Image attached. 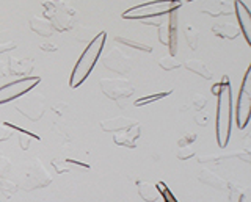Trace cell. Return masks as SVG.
<instances>
[{"instance_id": "obj_29", "label": "cell", "mask_w": 251, "mask_h": 202, "mask_svg": "<svg viewBox=\"0 0 251 202\" xmlns=\"http://www.w3.org/2000/svg\"><path fill=\"white\" fill-rule=\"evenodd\" d=\"M159 66L163 71H175V69L180 67V63L173 55H167V57L159 58Z\"/></svg>"}, {"instance_id": "obj_19", "label": "cell", "mask_w": 251, "mask_h": 202, "mask_svg": "<svg viewBox=\"0 0 251 202\" xmlns=\"http://www.w3.org/2000/svg\"><path fill=\"white\" fill-rule=\"evenodd\" d=\"M137 190H138L140 198L145 202H157V199L160 198V193L157 190V186L151 182L137 180Z\"/></svg>"}, {"instance_id": "obj_34", "label": "cell", "mask_w": 251, "mask_h": 202, "mask_svg": "<svg viewBox=\"0 0 251 202\" xmlns=\"http://www.w3.org/2000/svg\"><path fill=\"white\" fill-rule=\"evenodd\" d=\"M193 119H195L196 124H198V126L204 127V126H207V124H209L210 114L207 112H204V110H200V112H196V114L193 116Z\"/></svg>"}, {"instance_id": "obj_2", "label": "cell", "mask_w": 251, "mask_h": 202, "mask_svg": "<svg viewBox=\"0 0 251 202\" xmlns=\"http://www.w3.org/2000/svg\"><path fill=\"white\" fill-rule=\"evenodd\" d=\"M222 88L218 91L217 102V143L218 146L226 147L229 143L231 135V121H232V92L227 75H223Z\"/></svg>"}, {"instance_id": "obj_20", "label": "cell", "mask_w": 251, "mask_h": 202, "mask_svg": "<svg viewBox=\"0 0 251 202\" xmlns=\"http://www.w3.org/2000/svg\"><path fill=\"white\" fill-rule=\"evenodd\" d=\"M30 28L43 38H50L55 32L49 21L46 18H38V16H33L30 19Z\"/></svg>"}, {"instance_id": "obj_24", "label": "cell", "mask_w": 251, "mask_h": 202, "mask_svg": "<svg viewBox=\"0 0 251 202\" xmlns=\"http://www.w3.org/2000/svg\"><path fill=\"white\" fill-rule=\"evenodd\" d=\"M239 151H232V152H214V154H207V155H198V161L200 163H220L225 158H231V157H237Z\"/></svg>"}, {"instance_id": "obj_7", "label": "cell", "mask_w": 251, "mask_h": 202, "mask_svg": "<svg viewBox=\"0 0 251 202\" xmlns=\"http://www.w3.org/2000/svg\"><path fill=\"white\" fill-rule=\"evenodd\" d=\"M39 82H41V77H22V79L0 87V105L25 96Z\"/></svg>"}, {"instance_id": "obj_4", "label": "cell", "mask_w": 251, "mask_h": 202, "mask_svg": "<svg viewBox=\"0 0 251 202\" xmlns=\"http://www.w3.org/2000/svg\"><path fill=\"white\" fill-rule=\"evenodd\" d=\"M182 2L180 0H154V2H146L143 5L132 6L123 13V19H148L157 18L162 14H168L170 11H176L180 8Z\"/></svg>"}, {"instance_id": "obj_23", "label": "cell", "mask_w": 251, "mask_h": 202, "mask_svg": "<svg viewBox=\"0 0 251 202\" xmlns=\"http://www.w3.org/2000/svg\"><path fill=\"white\" fill-rule=\"evenodd\" d=\"M229 188V202H247V188L240 183H227Z\"/></svg>"}, {"instance_id": "obj_36", "label": "cell", "mask_w": 251, "mask_h": 202, "mask_svg": "<svg viewBox=\"0 0 251 202\" xmlns=\"http://www.w3.org/2000/svg\"><path fill=\"white\" fill-rule=\"evenodd\" d=\"M11 171V161L6 157H0V177H5Z\"/></svg>"}, {"instance_id": "obj_21", "label": "cell", "mask_w": 251, "mask_h": 202, "mask_svg": "<svg viewBox=\"0 0 251 202\" xmlns=\"http://www.w3.org/2000/svg\"><path fill=\"white\" fill-rule=\"evenodd\" d=\"M212 33L222 40H235L240 35V28L235 24H218L212 27Z\"/></svg>"}, {"instance_id": "obj_9", "label": "cell", "mask_w": 251, "mask_h": 202, "mask_svg": "<svg viewBox=\"0 0 251 202\" xmlns=\"http://www.w3.org/2000/svg\"><path fill=\"white\" fill-rule=\"evenodd\" d=\"M99 87L102 92L112 100L127 99L135 92V87L129 79H100Z\"/></svg>"}, {"instance_id": "obj_25", "label": "cell", "mask_w": 251, "mask_h": 202, "mask_svg": "<svg viewBox=\"0 0 251 202\" xmlns=\"http://www.w3.org/2000/svg\"><path fill=\"white\" fill-rule=\"evenodd\" d=\"M5 126H6V127H11V130H18V132H21L19 144H21V147H22L24 151H27L28 147H30V141H31V139H38V141H39V136L35 135V134H30V132L24 130V129H21V127H18V126H13V124H10V122H5Z\"/></svg>"}, {"instance_id": "obj_13", "label": "cell", "mask_w": 251, "mask_h": 202, "mask_svg": "<svg viewBox=\"0 0 251 202\" xmlns=\"http://www.w3.org/2000/svg\"><path fill=\"white\" fill-rule=\"evenodd\" d=\"M33 61L25 58H8L6 60V74L18 75V77H28L33 71Z\"/></svg>"}, {"instance_id": "obj_38", "label": "cell", "mask_w": 251, "mask_h": 202, "mask_svg": "<svg viewBox=\"0 0 251 202\" xmlns=\"http://www.w3.org/2000/svg\"><path fill=\"white\" fill-rule=\"evenodd\" d=\"M16 41H8V43H2L0 44V53H3V52H8V50H13L16 49Z\"/></svg>"}, {"instance_id": "obj_30", "label": "cell", "mask_w": 251, "mask_h": 202, "mask_svg": "<svg viewBox=\"0 0 251 202\" xmlns=\"http://www.w3.org/2000/svg\"><path fill=\"white\" fill-rule=\"evenodd\" d=\"M171 94V90H167L165 92H157V94H152V96H146V97H141L138 100H135L133 102V105L135 107H141V105H146V104H151V102H155V100H160L163 97H167Z\"/></svg>"}, {"instance_id": "obj_18", "label": "cell", "mask_w": 251, "mask_h": 202, "mask_svg": "<svg viewBox=\"0 0 251 202\" xmlns=\"http://www.w3.org/2000/svg\"><path fill=\"white\" fill-rule=\"evenodd\" d=\"M52 166L57 171L58 174H66V173H73L77 168L82 169H90V165L86 163H80L75 160H69V158H53L52 160Z\"/></svg>"}, {"instance_id": "obj_6", "label": "cell", "mask_w": 251, "mask_h": 202, "mask_svg": "<svg viewBox=\"0 0 251 202\" xmlns=\"http://www.w3.org/2000/svg\"><path fill=\"white\" fill-rule=\"evenodd\" d=\"M251 113V67L247 69L243 75V82L240 87V92L235 102V122L239 129H245L250 122Z\"/></svg>"}, {"instance_id": "obj_26", "label": "cell", "mask_w": 251, "mask_h": 202, "mask_svg": "<svg viewBox=\"0 0 251 202\" xmlns=\"http://www.w3.org/2000/svg\"><path fill=\"white\" fill-rule=\"evenodd\" d=\"M115 41L129 45V47H132V49H138V50H143V52H152V45L151 44H146L143 41H137V40H130V38H126V36H121V35L115 36Z\"/></svg>"}, {"instance_id": "obj_27", "label": "cell", "mask_w": 251, "mask_h": 202, "mask_svg": "<svg viewBox=\"0 0 251 202\" xmlns=\"http://www.w3.org/2000/svg\"><path fill=\"white\" fill-rule=\"evenodd\" d=\"M184 36H185V41L188 44V47L193 49V50L198 49V45H200V33L196 32L193 25L187 24L184 27Z\"/></svg>"}, {"instance_id": "obj_40", "label": "cell", "mask_w": 251, "mask_h": 202, "mask_svg": "<svg viewBox=\"0 0 251 202\" xmlns=\"http://www.w3.org/2000/svg\"><path fill=\"white\" fill-rule=\"evenodd\" d=\"M43 50H46V52H57L58 50V47L55 44H49V43H44V44H41L39 45Z\"/></svg>"}, {"instance_id": "obj_42", "label": "cell", "mask_w": 251, "mask_h": 202, "mask_svg": "<svg viewBox=\"0 0 251 202\" xmlns=\"http://www.w3.org/2000/svg\"><path fill=\"white\" fill-rule=\"evenodd\" d=\"M100 202H108V201H100Z\"/></svg>"}, {"instance_id": "obj_22", "label": "cell", "mask_w": 251, "mask_h": 202, "mask_svg": "<svg viewBox=\"0 0 251 202\" xmlns=\"http://www.w3.org/2000/svg\"><path fill=\"white\" fill-rule=\"evenodd\" d=\"M184 66H185L187 71H192L193 74L200 75V77H202V79H206V80H212V72H210V69L207 67V65L204 63V61L192 58V60H187L184 63Z\"/></svg>"}, {"instance_id": "obj_1", "label": "cell", "mask_w": 251, "mask_h": 202, "mask_svg": "<svg viewBox=\"0 0 251 202\" xmlns=\"http://www.w3.org/2000/svg\"><path fill=\"white\" fill-rule=\"evenodd\" d=\"M105 38H107V33L100 32L88 43L86 49L82 52L80 58L77 60V63L73 69V74H71V79H69L71 88H74V90L78 88L86 79H88V75L91 74L96 61L100 58L102 49H104V44H105Z\"/></svg>"}, {"instance_id": "obj_14", "label": "cell", "mask_w": 251, "mask_h": 202, "mask_svg": "<svg viewBox=\"0 0 251 202\" xmlns=\"http://www.w3.org/2000/svg\"><path fill=\"white\" fill-rule=\"evenodd\" d=\"M201 13L212 18L229 16V14H232V6L226 0H206L201 6Z\"/></svg>"}, {"instance_id": "obj_17", "label": "cell", "mask_w": 251, "mask_h": 202, "mask_svg": "<svg viewBox=\"0 0 251 202\" xmlns=\"http://www.w3.org/2000/svg\"><path fill=\"white\" fill-rule=\"evenodd\" d=\"M198 180L202 182V183H206V185H209V186H212V188L220 190V191H226L227 190V182L225 180V179L220 177L218 174L214 173V171L207 169V168L201 169V173L198 176Z\"/></svg>"}, {"instance_id": "obj_5", "label": "cell", "mask_w": 251, "mask_h": 202, "mask_svg": "<svg viewBox=\"0 0 251 202\" xmlns=\"http://www.w3.org/2000/svg\"><path fill=\"white\" fill-rule=\"evenodd\" d=\"M52 177L47 168L43 165V161L39 158H31L25 163V169H24V176L21 177V182L18 183V188L31 191L46 188L47 185H50Z\"/></svg>"}, {"instance_id": "obj_8", "label": "cell", "mask_w": 251, "mask_h": 202, "mask_svg": "<svg viewBox=\"0 0 251 202\" xmlns=\"http://www.w3.org/2000/svg\"><path fill=\"white\" fill-rule=\"evenodd\" d=\"M157 35H159V43L168 47L171 55H175L177 50V13L170 11L165 14L163 22H160Z\"/></svg>"}, {"instance_id": "obj_10", "label": "cell", "mask_w": 251, "mask_h": 202, "mask_svg": "<svg viewBox=\"0 0 251 202\" xmlns=\"http://www.w3.org/2000/svg\"><path fill=\"white\" fill-rule=\"evenodd\" d=\"M102 65H104L108 71H113L120 75H126L127 72H130V69L133 67V60L132 57L126 55V53L118 47H112L104 57H102Z\"/></svg>"}, {"instance_id": "obj_37", "label": "cell", "mask_w": 251, "mask_h": 202, "mask_svg": "<svg viewBox=\"0 0 251 202\" xmlns=\"http://www.w3.org/2000/svg\"><path fill=\"white\" fill-rule=\"evenodd\" d=\"M13 136V130L8 129L5 124H0V143L2 141H8Z\"/></svg>"}, {"instance_id": "obj_41", "label": "cell", "mask_w": 251, "mask_h": 202, "mask_svg": "<svg viewBox=\"0 0 251 202\" xmlns=\"http://www.w3.org/2000/svg\"><path fill=\"white\" fill-rule=\"evenodd\" d=\"M187 2H193V0H187Z\"/></svg>"}, {"instance_id": "obj_35", "label": "cell", "mask_w": 251, "mask_h": 202, "mask_svg": "<svg viewBox=\"0 0 251 202\" xmlns=\"http://www.w3.org/2000/svg\"><path fill=\"white\" fill-rule=\"evenodd\" d=\"M198 138V135L195 134V132H190V134H185L182 138L177 139V146L179 147H184V146H190L195 143V139Z\"/></svg>"}, {"instance_id": "obj_3", "label": "cell", "mask_w": 251, "mask_h": 202, "mask_svg": "<svg viewBox=\"0 0 251 202\" xmlns=\"http://www.w3.org/2000/svg\"><path fill=\"white\" fill-rule=\"evenodd\" d=\"M44 18L52 24L57 32H69L74 27L77 11L65 0H44Z\"/></svg>"}, {"instance_id": "obj_16", "label": "cell", "mask_w": 251, "mask_h": 202, "mask_svg": "<svg viewBox=\"0 0 251 202\" xmlns=\"http://www.w3.org/2000/svg\"><path fill=\"white\" fill-rule=\"evenodd\" d=\"M138 136H140V124H137L135 127H132L129 130L116 132L113 136V141L118 146H124V147H129V149H133V147H137Z\"/></svg>"}, {"instance_id": "obj_15", "label": "cell", "mask_w": 251, "mask_h": 202, "mask_svg": "<svg viewBox=\"0 0 251 202\" xmlns=\"http://www.w3.org/2000/svg\"><path fill=\"white\" fill-rule=\"evenodd\" d=\"M138 124L137 119L127 118V116H116L112 119H105L100 122V129L104 132H123V130H129L132 127H135Z\"/></svg>"}, {"instance_id": "obj_28", "label": "cell", "mask_w": 251, "mask_h": 202, "mask_svg": "<svg viewBox=\"0 0 251 202\" xmlns=\"http://www.w3.org/2000/svg\"><path fill=\"white\" fill-rule=\"evenodd\" d=\"M16 191H18V183L11 182L6 177H0V193L5 198H11L13 194H16Z\"/></svg>"}, {"instance_id": "obj_12", "label": "cell", "mask_w": 251, "mask_h": 202, "mask_svg": "<svg viewBox=\"0 0 251 202\" xmlns=\"http://www.w3.org/2000/svg\"><path fill=\"white\" fill-rule=\"evenodd\" d=\"M234 11L239 21L237 27L240 28V33L245 38L247 44L251 45V13L248 10V6L242 0H234Z\"/></svg>"}, {"instance_id": "obj_33", "label": "cell", "mask_w": 251, "mask_h": 202, "mask_svg": "<svg viewBox=\"0 0 251 202\" xmlns=\"http://www.w3.org/2000/svg\"><path fill=\"white\" fill-rule=\"evenodd\" d=\"M206 104H207V99H206V96H204V94H193V97H192V107L195 108L196 112L202 110V108L206 107Z\"/></svg>"}, {"instance_id": "obj_31", "label": "cell", "mask_w": 251, "mask_h": 202, "mask_svg": "<svg viewBox=\"0 0 251 202\" xmlns=\"http://www.w3.org/2000/svg\"><path fill=\"white\" fill-rule=\"evenodd\" d=\"M155 186H157V190H159L160 196L163 198V202H179V201L176 199L175 194H173V193L168 190V186L165 185L163 182H159Z\"/></svg>"}, {"instance_id": "obj_11", "label": "cell", "mask_w": 251, "mask_h": 202, "mask_svg": "<svg viewBox=\"0 0 251 202\" xmlns=\"http://www.w3.org/2000/svg\"><path fill=\"white\" fill-rule=\"evenodd\" d=\"M14 107H16V110L25 116L27 119L39 121L46 112V99L43 94H33L30 97H25L22 102H18Z\"/></svg>"}, {"instance_id": "obj_32", "label": "cell", "mask_w": 251, "mask_h": 202, "mask_svg": "<svg viewBox=\"0 0 251 202\" xmlns=\"http://www.w3.org/2000/svg\"><path fill=\"white\" fill-rule=\"evenodd\" d=\"M195 154H196V149L193 147V144H190V146L179 147V151L176 152V157L179 160H188V158H192Z\"/></svg>"}, {"instance_id": "obj_39", "label": "cell", "mask_w": 251, "mask_h": 202, "mask_svg": "<svg viewBox=\"0 0 251 202\" xmlns=\"http://www.w3.org/2000/svg\"><path fill=\"white\" fill-rule=\"evenodd\" d=\"M66 108H68V104H65V102H55L52 105V110L57 114H63V110H66Z\"/></svg>"}]
</instances>
